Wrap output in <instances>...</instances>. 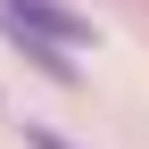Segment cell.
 Segmentation results:
<instances>
[{
	"instance_id": "1",
	"label": "cell",
	"mask_w": 149,
	"mask_h": 149,
	"mask_svg": "<svg viewBox=\"0 0 149 149\" xmlns=\"http://www.w3.org/2000/svg\"><path fill=\"white\" fill-rule=\"evenodd\" d=\"M0 17H17L25 33H50V42H66V50L91 42V17L66 8V0H0Z\"/></svg>"
},
{
	"instance_id": "2",
	"label": "cell",
	"mask_w": 149,
	"mask_h": 149,
	"mask_svg": "<svg viewBox=\"0 0 149 149\" xmlns=\"http://www.w3.org/2000/svg\"><path fill=\"white\" fill-rule=\"evenodd\" d=\"M0 33H8V50H17V58H25L33 74H50L58 91H74V83H83V66L66 58V42H50V33H25L17 17H0Z\"/></svg>"
},
{
	"instance_id": "3",
	"label": "cell",
	"mask_w": 149,
	"mask_h": 149,
	"mask_svg": "<svg viewBox=\"0 0 149 149\" xmlns=\"http://www.w3.org/2000/svg\"><path fill=\"white\" fill-rule=\"evenodd\" d=\"M25 149H74V141H66V133H50V124H33V116H25Z\"/></svg>"
}]
</instances>
